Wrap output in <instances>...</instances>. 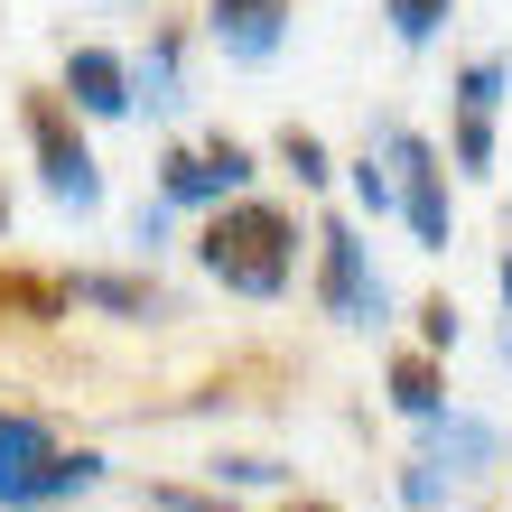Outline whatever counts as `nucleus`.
Segmentation results:
<instances>
[{
    "mask_svg": "<svg viewBox=\"0 0 512 512\" xmlns=\"http://www.w3.org/2000/svg\"><path fill=\"white\" fill-rule=\"evenodd\" d=\"M196 270L215 280L224 298H243V308H280L298 289V261H308V215L280 196H233L215 215H196Z\"/></svg>",
    "mask_w": 512,
    "mask_h": 512,
    "instance_id": "f257e3e1",
    "label": "nucleus"
},
{
    "mask_svg": "<svg viewBox=\"0 0 512 512\" xmlns=\"http://www.w3.org/2000/svg\"><path fill=\"white\" fill-rule=\"evenodd\" d=\"M112 485L103 447H66L47 410H0V512H56Z\"/></svg>",
    "mask_w": 512,
    "mask_h": 512,
    "instance_id": "f03ea898",
    "label": "nucleus"
},
{
    "mask_svg": "<svg viewBox=\"0 0 512 512\" xmlns=\"http://www.w3.org/2000/svg\"><path fill=\"white\" fill-rule=\"evenodd\" d=\"M308 289H317V317L345 326V336H382V326L401 317V298H391V280H382V261H373L354 215H317L308 224Z\"/></svg>",
    "mask_w": 512,
    "mask_h": 512,
    "instance_id": "7ed1b4c3",
    "label": "nucleus"
},
{
    "mask_svg": "<svg viewBox=\"0 0 512 512\" xmlns=\"http://www.w3.org/2000/svg\"><path fill=\"white\" fill-rule=\"evenodd\" d=\"M149 196H159L168 215H215V205H233V196H261V149L233 140V131L168 140V149H159V177H149Z\"/></svg>",
    "mask_w": 512,
    "mask_h": 512,
    "instance_id": "20e7f679",
    "label": "nucleus"
},
{
    "mask_svg": "<svg viewBox=\"0 0 512 512\" xmlns=\"http://www.w3.org/2000/svg\"><path fill=\"white\" fill-rule=\"evenodd\" d=\"M19 131H28V168H38V187L47 205H66V215H103V159H94V140H84V122L56 94H19Z\"/></svg>",
    "mask_w": 512,
    "mask_h": 512,
    "instance_id": "39448f33",
    "label": "nucleus"
},
{
    "mask_svg": "<svg viewBox=\"0 0 512 512\" xmlns=\"http://www.w3.org/2000/svg\"><path fill=\"white\" fill-rule=\"evenodd\" d=\"M373 149L391 159V215L410 224V243L419 252H447L457 243V187H447V149L429 131H410V122H382Z\"/></svg>",
    "mask_w": 512,
    "mask_h": 512,
    "instance_id": "423d86ee",
    "label": "nucleus"
},
{
    "mask_svg": "<svg viewBox=\"0 0 512 512\" xmlns=\"http://www.w3.org/2000/svg\"><path fill=\"white\" fill-rule=\"evenodd\" d=\"M66 308H94L112 326H177L187 317V298H177L159 270H75V280H56Z\"/></svg>",
    "mask_w": 512,
    "mask_h": 512,
    "instance_id": "0eeeda50",
    "label": "nucleus"
},
{
    "mask_svg": "<svg viewBox=\"0 0 512 512\" xmlns=\"http://www.w3.org/2000/svg\"><path fill=\"white\" fill-rule=\"evenodd\" d=\"M419 457L457 475V494H475V485H494V466H512V438H503V419L466 410V401H447L429 429H419Z\"/></svg>",
    "mask_w": 512,
    "mask_h": 512,
    "instance_id": "6e6552de",
    "label": "nucleus"
},
{
    "mask_svg": "<svg viewBox=\"0 0 512 512\" xmlns=\"http://www.w3.org/2000/svg\"><path fill=\"white\" fill-rule=\"evenodd\" d=\"M289 0H205V38L224 47V66H270L289 47Z\"/></svg>",
    "mask_w": 512,
    "mask_h": 512,
    "instance_id": "1a4fd4ad",
    "label": "nucleus"
},
{
    "mask_svg": "<svg viewBox=\"0 0 512 512\" xmlns=\"http://www.w3.org/2000/svg\"><path fill=\"white\" fill-rule=\"evenodd\" d=\"M75 122H131V56L122 47H66V94Z\"/></svg>",
    "mask_w": 512,
    "mask_h": 512,
    "instance_id": "9d476101",
    "label": "nucleus"
},
{
    "mask_svg": "<svg viewBox=\"0 0 512 512\" xmlns=\"http://www.w3.org/2000/svg\"><path fill=\"white\" fill-rule=\"evenodd\" d=\"M187 103H196V84H187V28H149V47L131 56V112L177 122Z\"/></svg>",
    "mask_w": 512,
    "mask_h": 512,
    "instance_id": "9b49d317",
    "label": "nucleus"
},
{
    "mask_svg": "<svg viewBox=\"0 0 512 512\" xmlns=\"http://www.w3.org/2000/svg\"><path fill=\"white\" fill-rule=\"evenodd\" d=\"M382 401L410 419V429H429V419L447 410V354H419V345H401L382 364Z\"/></svg>",
    "mask_w": 512,
    "mask_h": 512,
    "instance_id": "f8f14e48",
    "label": "nucleus"
},
{
    "mask_svg": "<svg viewBox=\"0 0 512 512\" xmlns=\"http://www.w3.org/2000/svg\"><path fill=\"white\" fill-rule=\"evenodd\" d=\"M270 168H280V177H298V196H326V187H336V149H326L308 122H289L280 140H270Z\"/></svg>",
    "mask_w": 512,
    "mask_h": 512,
    "instance_id": "ddd939ff",
    "label": "nucleus"
},
{
    "mask_svg": "<svg viewBox=\"0 0 512 512\" xmlns=\"http://www.w3.org/2000/svg\"><path fill=\"white\" fill-rule=\"evenodd\" d=\"M503 94H512V56L503 47H485V56H466L457 66V84H447V112H503Z\"/></svg>",
    "mask_w": 512,
    "mask_h": 512,
    "instance_id": "4468645a",
    "label": "nucleus"
},
{
    "mask_svg": "<svg viewBox=\"0 0 512 512\" xmlns=\"http://www.w3.org/2000/svg\"><path fill=\"white\" fill-rule=\"evenodd\" d=\"M205 485H215V494H280L289 466L261 457V447H215V457H205Z\"/></svg>",
    "mask_w": 512,
    "mask_h": 512,
    "instance_id": "2eb2a0df",
    "label": "nucleus"
},
{
    "mask_svg": "<svg viewBox=\"0 0 512 512\" xmlns=\"http://www.w3.org/2000/svg\"><path fill=\"white\" fill-rule=\"evenodd\" d=\"M494 159H503V140H494V122H485V112H447V168L485 187V177H494Z\"/></svg>",
    "mask_w": 512,
    "mask_h": 512,
    "instance_id": "dca6fc26",
    "label": "nucleus"
},
{
    "mask_svg": "<svg viewBox=\"0 0 512 512\" xmlns=\"http://www.w3.org/2000/svg\"><path fill=\"white\" fill-rule=\"evenodd\" d=\"M391 503H401V512H447V503H457V475L429 466V457L410 447V457L391 466Z\"/></svg>",
    "mask_w": 512,
    "mask_h": 512,
    "instance_id": "f3484780",
    "label": "nucleus"
},
{
    "mask_svg": "<svg viewBox=\"0 0 512 512\" xmlns=\"http://www.w3.org/2000/svg\"><path fill=\"white\" fill-rule=\"evenodd\" d=\"M457 19V0H382V28H391V47H438V28Z\"/></svg>",
    "mask_w": 512,
    "mask_h": 512,
    "instance_id": "a211bd4d",
    "label": "nucleus"
},
{
    "mask_svg": "<svg viewBox=\"0 0 512 512\" xmlns=\"http://www.w3.org/2000/svg\"><path fill=\"white\" fill-rule=\"evenodd\" d=\"M345 168V187H354V215H391V159H382V149H364V159H336Z\"/></svg>",
    "mask_w": 512,
    "mask_h": 512,
    "instance_id": "6ab92c4d",
    "label": "nucleus"
},
{
    "mask_svg": "<svg viewBox=\"0 0 512 512\" xmlns=\"http://www.w3.org/2000/svg\"><path fill=\"white\" fill-rule=\"evenodd\" d=\"M131 252H140V270L177 252V215H168L159 196H140V205H131Z\"/></svg>",
    "mask_w": 512,
    "mask_h": 512,
    "instance_id": "aec40b11",
    "label": "nucleus"
},
{
    "mask_svg": "<svg viewBox=\"0 0 512 512\" xmlns=\"http://www.w3.org/2000/svg\"><path fill=\"white\" fill-rule=\"evenodd\" d=\"M419 354H457V298H419Z\"/></svg>",
    "mask_w": 512,
    "mask_h": 512,
    "instance_id": "412c9836",
    "label": "nucleus"
},
{
    "mask_svg": "<svg viewBox=\"0 0 512 512\" xmlns=\"http://www.w3.org/2000/svg\"><path fill=\"white\" fill-rule=\"evenodd\" d=\"M149 512H233V494H215V485H149Z\"/></svg>",
    "mask_w": 512,
    "mask_h": 512,
    "instance_id": "4be33fe9",
    "label": "nucleus"
},
{
    "mask_svg": "<svg viewBox=\"0 0 512 512\" xmlns=\"http://www.w3.org/2000/svg\"><path fill=\"white\" fill-rule=\"evenodd\" d=\"M494 289H503V308H512V252H503V261H494Z\"/></svg>",
    "mask_w": 512,
    "mask_h": 512,
    "instance_id": "5701e85b",
    "label": "nucleus"
},
{
    "mask_svg": "<svg viewBox=\"0 0 512 512\" xmlns=\"http://www.w3.org/2000/svg\"><path fill=\"white\" fill-rule=\"evenodd\" d=\"M494 354H503V364H512V326H503V336H494Z\"/></svg>",
    "mask_w": 512,
    "mask_h": 512,
    "instance_id": "b1692460",
    "label": "nucleus"
},
{
    "mask_svg": "<svg viewBox=\"0 0 512 512\" xmlns=\"http://www.w3.org/2000/svg\"><path fill=\"white\" fill-rule=\"evenodd\" d=\"M0 243H10V196H0Z\"/></svg>",
    "mask_w": 512,
    "mask_h": 512,
    "instance_id": "393cba45",
    "label": "nucleus"
},
{
    "mask_svg": "<svg viewBox=\"0 0 512 512\" xmlns=\"http://www.w3.org/2000/svg\"><path fill=\"white\" fill-rule=\"evenodd\" d=\"M289 512H336V503H289Z\"/></svg>",
    "mask_w": 512,
    "mask_h": 512,
    "instance_id": "a878e982",
    "label": "nucleus"
}]
</instances>
